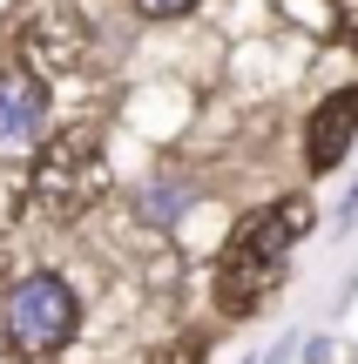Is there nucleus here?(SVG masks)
<instances>
[{"label": "nucleus", "mask_w": 358, "mask_h": 364, "mask_svg": "<svg viewBox=\"0 0 358 364\" xmlns=\"http://www.w3.org/2000/svg\"><path fill=\"white\" fill-rule=\"evenodd\" d=\"M332 230H338V236H345V230H358V182L345 189V203H338V223H332Z\"/></svg>", "instance_id": "f8f14e48"}, {"label": "nucleus", "mask_w": 358, "mask_h": 364, "mask_svg": "<svg viewBox=\"0 0 358 364\" xmlns=\"http://www.w3.org/2000/svg\"><path fill=\"white\" fill-rule=\"evenodd\" d=\"M81 48H88L81 21H75V14H61V7H48V14L21 34V68H34V75L48 81V75H61V68H75Z\"/></svg>", "instance_id": "0eeeda50"}, {"label": "nucleus", "mask_w": 358, "mask_h": 364, "mask_svg": "<svg viewBox=\"0 0 358 364\" xmlns=\"http://www.w3.org/2000/svg\"><path fill=\"white\" fill-rule=\"evenodd\" d=\"M14 7H21V0H0V21H7V14H14Z\"/></svg>", "instance_id": "4468645a"}, {"label": "nucleus", "mask_w": 358, "mask_h": 364, "mask_svg": "<svg viewBox=\"0 0 358 364\" xmlns=\"http://www.w3.org/2000/svg\"><path fill=\"white\" fill-rule=\"evenodd\" d=\"M108 196V129L102 122H68L61 135H41L27 156V209L54 223H81Z\"/></svg>", "instance_id": "f03ea898"}, {"label": "nucleus", "mask_w": 358, "mask_h": 364, "mask_svg": "<svg viewBox=\"0 0 358 364\" xmlns=\"http://www.w3.org/2000/svg\"><path fill=\"white\" fill-rule=\"evenodd\" d=\"M135 14H142V21H183V14H196L203 0H129Z\"/></svg>", "instance_id": "6e6552de"}, {"label": "nucleus", "mask_w": 358, "mask_h": 364, "mask_svg": "<svg viewBox=\"0 0 358 364\" xmlns=\"http://www.w3.org/2000/svg\"><path fill=\"white\" fill-rule=\"evenodd\" d=\"M298 358V338H278L270 351H257V358H243V364H291Z\"/></svg>", "instance_id": "9d476101"}, {"label": "nucleus", "mask_w": 358, "mask_h": 364, "mask_svg": "<svg viewBox=\"0 0 358 364\" xmlns=\"http://www.w3.org/2000/svg\"><path fill=\"white\" fill-rule=\"evenodd\" d=\"M81 338V290L61 270H27L0 290V344L14 364H54Z\"/></svg>", "instance_id": "7ed1b4c3"}, {"label": "nucleus", "mask_w": 358, "mask_h": 364, "mask_svg": "<svg viewBox=\"0 0 358 364\" xmlns=\"http://www.w3.org/2000/svg\"><path fill=\"white\" fill-rule=\"evenodd\" d=\"M196 203H203V182L189 169H176V162H162V169H149L142 189L129 196V216L142 223V230H183Z\"/></svg>", "instance_id": "423d86ee"}, {"label": "nucleus", "mask_w": 358, "mask_h": 364, "mask_svg": "<svg viewBox=\"0 0 358 364\" xmlns=\"http://www.w3.org/2000/svg\"><path fill=\"white\" fill-rule=\"evenodd\" d=\"M203 358H210V344H203L196 331H189V338H176L169 351H156V364H203Z\"/></svg>", "instance_id": "1a4fd4ad"}, {"label": "nucleus", "mask_w": 358, "mask_h": 364, "mask_svg": "<svg viewBox=\"0 0 358 364\" xmlns=\"http://www.w3.org/2000/svg\"><path fill=\"white\" fill-rule=\"evenodd\" d=\"M48 135V81L34 68H0V162H27Z\"/></svg>", "instance_id": "20e7f679"}, {"label": "nucleus", "mask_w": 358, "mask_h": 364, "mask_svg": "<svg viewBox=\"0 0 358 364\" xmlns=\"http://www.w3.org/2000/svg\"><path fill=\"white\" fill-rule=\"evenodd\" d=\"M0 364H14V358H7V344H0Z\"/></svg>", "instance_id": "2eb2a0df"}, {"label": "nucleus", "mask_w": 358, "mask_h": 364, "mask_svg": "<svg viewBox=\"0 0 358 364\" xmlns=\"http://www.w3.org/2000/svg\"><path fill=\"white\" fill-rule=\"evenodd\" d=\"M298 351H305V364H325V358H332V338H305Z\"/></svg>", "instance_id": "ddd939ff"}, {"label": "nucleus", "mask_w": 358, "mask_h": 364, "mask_svg": "<svg viewBox=\"0 0 358 364\" xmlns=\"http://www.w3.org/2000/svg\"><path fill=\"white\" fill-rule=\"evenodd\" d=\"M332 21H338V34H345V41H358V0H338Z\"/></svg>", "instance_id": "9b49d317"}, {"label": "nucleus", "mask_w": 358, "mask_h": 364, "mask_svg": "<svg viewBox=\"0 0 358 364\" xmlns=\"http://www.w3.org/2000/svg\"><path fill=\"white\" fill-rule=\"evenodd\" d=\"M318 230L311 216V196H284V203L243 209L237 230L223 236V257H216V317L243 324L257 317L291 277V243Z\"/></svg>", "instance_id": "f257e3e1"}, {"label": "nucleus", "mask_w": 358, "mask_h": 364, "mask_svg": "<svg viewBox=\"0 0 358 364\" xmlns=\"http://www.w3.org/2000/svg\"><path fill=\"white\" fill-rule=\"evenodd\" d=\"M352 142H358V88H332L305 122V176L345 169Z\"/></svg>", "instance_id": "39448f33"}]
</instances>
